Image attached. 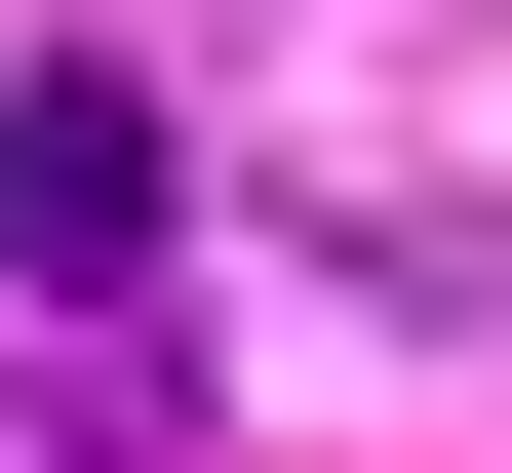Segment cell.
Instances as JSON below:
<instances>
[{"instance_id": "cell-1", "label": "cell", "mask_w": 512, "mask_h": 473, "mask_svg": "<svg viewBox=\"0 0 512 473\" xmlns=\"http://www.w3.org/2000/svg\"><path fill=\"white\" fill-rule=\"evenodd\" d=\"M158 198H197V158H158V79H0V276H79V316H119Z\"/></svg>"}]
</instances>
